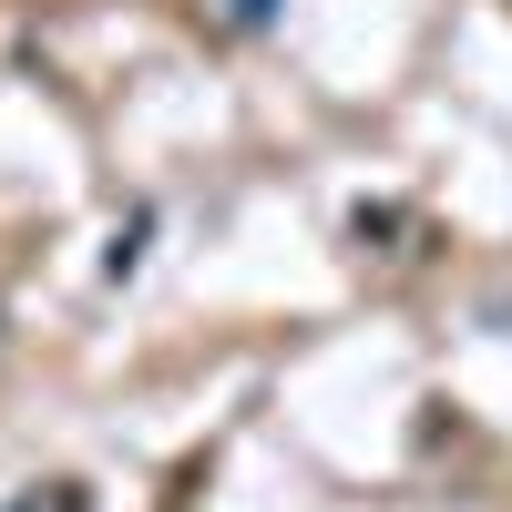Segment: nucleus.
Listing matches in <instances>:
<instances>
[{
    "label": "nucleus",
    "instance_id": "2",
    "mask_svg": "<svg viewBox=\"0 0 512 512\" xmlns=\"http://www.w3.org/2000/svg\"><path fill=\"white\" fill-rule=\"evenodd\" d=\"M236 21H246V31H256V21H267V0H236Z\"/></svg>",
    "mask_w": 512,
    "mask_h": 512
},
{
    "label": "nucleus",
    "instance_id": "1",
    "mask_svg": "<svg viewBox=\"0 0 512 512\" xmlns=\"http://www.w3.org/2000/svg\"><path fill=\"white\" fill-rule=\"evenodd\" d=\"M11 512H93V492H82V482H52V502H11Z\"/></svg>",
    "mask_w": 512,
    "mask_h": 512
}]
</instances>
